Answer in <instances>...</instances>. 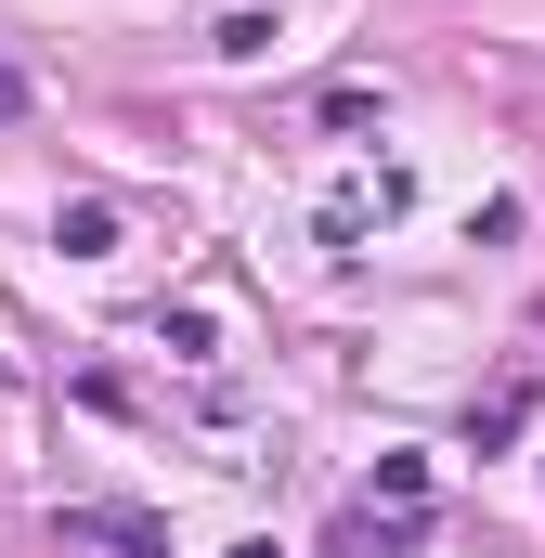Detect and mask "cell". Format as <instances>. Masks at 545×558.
<instances>
[{
    "instance_id": "6da1fadb",
    "label": "cell",
    "mask_w": 545,
    "mask_h": 558,
    "mask_svg": "<svg viewBox=\"0 0 545 558\" xmlns=\"http://www.w3.org/2000/svg\"><path fill=\"white\" fill-rule=\"evenodd\" d=\"M65 533H78V546H118V558H169V533L131 520V507H65Z\"/></svg>"
},
{
    "instance_id": "7a4b0ae2",
    "label": "cell",
    "mask_w": 545,
    "mask_h": 558,
    "mask_svg": "<svg viewBox=\"0 0 545 558\" xmlns=\"http://www.w3.org/2000/svg\"><path fill=\"white\" fill-rule=\"evenodd\" d=\"M520 428H533V377H507V390H494V403H481V428H468V441H481V454H507V441H520Z\"/></svg>"
},
{
    "instance_id": "3957f363",
    "label": "cell",
    "mask_w": 545,
    "mask_h": 558,
    "mask_svg": "<svg viewBox=\"0 0 545 558\" xmlns=\"http://www.w3.org/2000/svg\"><path fill=\"white\" fill-rule=\"evenodd\" d=\"M377 507H390V520H428V468H415V454H377Z\"/></svg>"
},
{
    "instance_id": "277c9868",
    "label": "cell",
    "mask_w": 545,
    "mask_h": 558,
    "mask_svg": "<svg viewBox=\"0 0 545 558\" xmlns=\"http://www.w3.org/2000/svg\"><path fill=\"white\" fill-rule=\"evenodd\" d=\"M105 247H118V208L78 195V208H65V260H105Z\"/></svg>"
},
{
    "instance_id": "5b68a950",
    "label": "cell",
    "mask_w": 545,
    "mask_h": 558,
    "mask_svg": "<svg viewBox=\"0 0 545 558\" xmlns=\"http://www.w3.org/2000/svg\"><path fill=\"white\" fill-rule=\"evenodd\" d=\"M26 105H39V92H26V78H13V65H0V118H26Z\"/></svg>"
}]
</instances>
